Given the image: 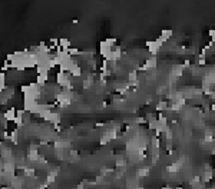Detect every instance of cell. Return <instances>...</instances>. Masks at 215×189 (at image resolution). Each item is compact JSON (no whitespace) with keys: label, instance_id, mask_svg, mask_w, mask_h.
Wrapping results in <instances>:
<instances>
[{"label":"cell","instance_id":"6da1fadb","mask_svg":"<svg viewBox=\"0 0 215 189\" xmlns=\"http://www.w3.org/2000/svg\"><path fill=\"white\" fill-rule=\"evenodd\" d=\"M204 182H209L212 181V178H214V169L209 166V165H205V172H204V176H202Z\"/></svg>","mask_w":215,"mask_h":189},{"label":"cell","instance_id":"7a4b0ae2","mask_svg":"<svg viewBox=\"0 0 215 189\" xmlns=\"http://www.w3.org/2000/svg\"><path fill=\"white\" fill-rule=\"evenodd\" d=\"M156 65H158L156 56H151V58L146 60V63L142 66V69H154V67H156Z\"/></svg>","mask_w":215,"mask_h":189},{"label":"cell","instance_id":"3957f363","mask_svg":"<svg viewBox=\"0 0 215 189\" xmlns=\"http://www.w3.org/2000/svg\"><path fill=\"white\" fill-rule=\"evenodd\" d=\"M181 166H182L181 162H175V163H172V165H168V166H166V171L171 173H176L181 171Z\"/></svg>","mask_w":215,"mask_h":189},{"label":"cell","instance_id":"277c9868","mask_svg":"<svg viewBox=\"0 0 215 189\" xmlns=\"http://www.w3.org/2000/svg\"><path fill=\"white\" fill-rule=\"evenodd\" d=\"M59 45H60L59 49L65 50V52H67V50L70 49V40H69V39H60V40H59Z\"/></svg>","mask_w":215,"mask_h":189},{"label":"cell","instance_id":"5b68a950","mask_svg":"<svg viewBox=\"0 0 215 189\" xmlns=\"http://www.w3.org/2000/svg\"><path fill=\"white\" fill-rule=\"evenodd\" d=\"M172 34H174L172 29H162L161 30V37L165 40H169V37H172Z\"/></svg>","mask_w":215,"mask_h":189},{"label":"cell","instance_id":"8992f818","mask_svg":"<svg viewBox=\"0 0 215 189\" xmlns=\"http://www.w3.org/2000/svg\"><path fill=\"white\" fill-rule=\"evenodd\" d=\"M121 55H122L121 47H116V49H113V50H112V60H110V62H118V60L121 59Z\"/></svg>","mask_w":215,"mask_h":189},{"label":"cell","instance_id":"52a82bcc","mask_svg":"<svg viewBox=\"0 0 215 189\" xmlns=\"http://www.w3.org/2000/svg\"><path fill=\"white\" fill-rule=\"evenodd\" d=\"M168 102L166 100H161V102H158L156 103V110L158 112H162V110H165V109H168Z\"/></svg>","mask_w":215,"mask_h":189},{"label":"cell","instance_id":"ba28073f","mask_svg":"<svg viewBox=\"0 0 215 189\" xmlns=\"http://www.w3.org/2000/svg\"><path fill=\"white\" fill-rule=\"evenodd\" d=\"M138 178H145V176H148L149 175V168H141V169H138Z\"/></svg>","mask_w":215,"mask_h":189},{"label":"cell","instance_id":"9c48e42d","mask_svg":"<svg viewBox=\"0 0 215 189\" xmlns=\"http://www.w3.org/2000/svg\"><path fill=\"white\" fill-rule=\"evenodd\" d=\"M182 69H184V67H182L181 65H175L174 67H172V74H174V76H181Z\"/></svg>","mask_w":215,"mask_h":189},{"label":"cell","instance_id":"30bf717a","mask_svg":"<svg viewBox=\"0 0 215 189\" xmlns=\"http://www.w3.org/2000/svg\"><path fill=\"white\" fill-rule=\"evenodd\" d=\"M164 133H165L166 140H168V142H171V139H172V131H171V129L168 128V129H166V131L164 132Z\"/></svg>","mask_w":215,"mask_h":189},{"label":"cell","instance_id":"8fae6325","mask_svg":"<svg viewBox=\"0 0 215 189\" xmlns=\"http://www.w3.org/2000/svg\"><path fill=\"white\" fill-rule=\"evenodd\" d=\"M208 34H209V37H211V42L215 43V29H209V30H208Z\"/></svg>","mask_w":215,"mask_h":189},{"label":"cell","instance_id":"7c38bea8","mask_svg":"<svg viewBox=\"0 0 215 189\" xmlns=\"http://www.w3.org/2000/svg\"><path fill=\"white\" fill-rule=\"evenodd\" d=\"M199 182H201V178H199V176H195V178L191 181V183H199Z\"/></svg>","mask_w":215,"mask_h":189},{"label":"cell","instance_id":"4fadbf2b","mask_svg":"<svg viewBox=\"0 0 215 189\" xmlns=\"http://www.w3.org/2000/svg\"><path fill=\"white\" fill-rule=\"evenodd\" d=\"M162 189H172V188H169V186H164Z\"/></svg>","mask_w":215,"mask_h":189},{"label":"cell","instance_id":"5bb4252c","mask_svg":"<svg viewBox=\"0 0 215 189\" xmlns=\"http://www.w3.org/2000/svg\"><path fill=\"white\" fill-rule=\"evenodd\" d=\"M136 189H143V188H136Z\"/></svg>","mask_w":215,"mask_h":189},{"label":"cell","instance_id":"9a60e30c","mask_svg":"<svg viewBox=\"0 0 215 189\" xmlns=\"http://www.w3.org/2000/svg\"><path fill=\"white\" fill-rule=\"evenodd\" d=\"M176 189H182V188H176Z\"/></svg>","mask_w":215,"mask_h":189},{"label":"cell","instance_id":"2e32d148","mask_svg":"<svg viewBox=\"0 0 215 189\" xmlns=\"http://www.w3.org/2000/svg\"><path fill=\"white\" fill-rule=\"evenodd\" d=\"M214 165H215V162H214Z\"/></svg>","mask_w":215,"mask_h":189}]
</instances>
